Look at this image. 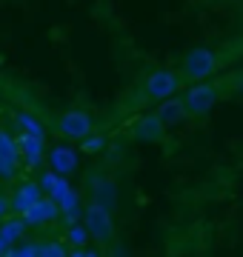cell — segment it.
Segmentation results:
<instances>
[{"mask_svg":"<svg viewBox=\"0 0 243 257\" xmlns=\"http://www.w3.org/2000/svg\"><path fill=\"white\" fill-rule=\"evenodd\" d=\"M80 220H83V226L89 229L92 243H97L100 251H120V248H117V226H114V211L112 209H106L103 203L86 197Z\"/></svg>","mask_w":243,"mask_h":257,"instance_id":"1","label":"cell"},{"mask_svg":"<svg viewBox=\"0 0 243 257\" xmlns=\"http://www.w3.org/2000/svg\"><path fill=\"white\" fill-rule=\"evenodd\" d=\"M217 69H220V57H217V52H212L209 46L189 49L186 55L180 57V63H178V72H180V77H183L186 83L209 80Z\"/></svg>","mask_w":243,"mask_h":257,"instance_id":"2","label":"cell"},{"mask_svg":"<svg viewBox=\"0 0 243 257\" xmlns=\"http://www.w3.org/2000/svg\"><path fill=\"white\" fill-rule=\"evenodd\" d=\"M183 86H186V80L180 77L178 69H155L141 83V100L160 103V100H166V97H172V94H178Z\"/></svg>","mask_w":243,"mask_h":257,"instance_id":"3","label":"cell"},{"mask_svg":"<svg viewBox=\"0 0 243 257\" xmlns=\"http://www.w3.org/2000/svg\"><path fill=\"white\" fill-rule=\"evenodd\" d=\"M86 197L89 200H97L103 203L106 209H117V203H120V189H117V180H114L109 172H103V169H92V172H86Z\"/></svg>","mask_w":243,"mask_h":257,"instance_id":"4","label":"cell"},{"mask_svg":"<svg viewBox=\"0 0 243 257\" xmlns=\"http://www.w3.org/2000/svg\"><path fill=\"white\" fill-rule=\"evenodd\" d=\"M217 97H220L217 83H189V89L183 92V106H186L189 117H206L217 106Z\"/></svg>","mask_w":243,"mask_h":257,"instance_id":"5","label":"cell"},{"mask_svg":"<svg viewBox=\"0 0 243 257\" xmlns=\"http://www.w3.org/2000/svg\"><path fill=\"white\" fill-rule=\"evenodd\" d=\"M55 132H57V138L77 143V140L86 138L89 132H94V120H92V114L83 111V109H66L63 114L55 120Z\"/></svg>","mask_w":243,"mask_h":257,"instance_id":"6","label":"cell"},{"mask_svg":"<svg viewBox=\"0 0 243 257\" xmlns=\"http://www.w3.org/2000/svg\"><path fill=\"white\" fill-rule=\"evenodd\" d=\"M46 163L52 172L57 175H75L77 163H80V149L72 146V140H63V143H55V146L46 152Z\"/></svg>","mask_w":243,"mask_h":257,"instance_id":"7","label":"cell"},{"mask_svg":"<svg viewBox=\"0 0 243 257\" xmlns=\"http://www.w3.org/2000/svg\"><path fill=\"white\" fill-rule=\"evenodd\" d=\"M23 220H26L29 229H43V226H52L55 220H60V206H57L49 194H43L32 209H26L20 214Z\"/></svg>","mask_w":243,"mask_h":257,"instance_id":"8","label":"cell"},{"mask_svg":"<svg viewBox=\"0 0 243 257\" xmlns=\"http://www.w3.org/2000/svg\"><path fill=\"white\" fill-rule=\"evenodd\" d=\"M40 197H43V189H40L38 180H23V183L15 186V192H12V197H9V206H12L15 214H23V211L32 209Z\"/></svg>","mask_w":243,"mask_h":257,"instance_id":"9","label":"cell"},{"mask_svg":"<svg viewBox=\"0 0 243 257\" xmlns=\"http://www.w3.org/2000/svg\"><path fill=\"white\" fill-rule=\"evenodd\" d=\"M138 140L143 143H160V140L166 138V123L152 111V114H143L138 123H135V132H132Z\"/></svg>","mask_w":243,"mask_h":257,"instance_id":"10","label":"cell"},{"mask_svg":"<svg viewBox=\"0 0 243 257\" xmlns=\"http://www.w3.org/2000/svg\"><path fill=\"white\" fill-rule=\"evenodd\" d=\"M155 114L166 123V128H172L175 123H180V120L189 117L186 106H183V97H175V94H172V97H166V100H160L158 109H155Z\"/></svg>","mask_w":243,"mask_h":257,"instance_id":"11","label":"cell"},{"mask_svg":"<svg viewBox=\"0 0 243 257\" xmlns=\"http://www.w3.org/2000/svg\"><path fill=\"white\" fill-rule=\"evenodd\" d=\"M18 149H20V155L29 160V166H35V163H43L46 160V138H35V135H20L18 138Z\"/></svg>","mask_w":243,"mask_h":257,"instance_id":"12","label":"cell"},{"mask_svg":"<svg viewBox=\"0 0 243 257\" xmlns=\"http://www.w3.org/2000/svg\"><path fill=\"white\" fill-rule=\"evenodd\" d=\"M26 220L20 217V214H15V217H9V220H0V240L6 243V246H15V243H20V240L26 237Z\"/></svg>","mask_w":243,"mask_h":257,"instance_id":"13","label":"cell"},{"mask_svg":"<svg viewBox=\"0 0 243 257\" xmlns=\"http://www.w3.org/2000/svg\"><path fill=\"white\" fill-rule=\"evenodd\" d=\"M66 243H69V248H86L92 243V234H89V229L83 226V220L69 223V229H66Z\"/></svg>","mask_w":243,"mask_h":257,"instance_id":"14","label":"cell"},{"mask_svg":"<svg viewBox=\"0 0 243 257\" xmlns=\"http://www.w3.org/2000/svg\"><path fill=\"white\" fill-rule=\"evenodd\" d=\"M63 243H66V237H63V240H57V237H43V240H38L40 257H63V254H69V246H63Z\"/></svg>","mask_w":243,"mask_h":257,"instance_id":"15","label":"cell"},{"mask_svg":"<svg viewBox=\"0 0 243 257\" xmlns=\"http://www.w3.org/2000/svg\"><path fill=\"white\" fill-rule=\"evenodd\" d=\"M15 120H18V128H20V132H26V135H35V138H46V128H43V123H40L35 114H29V111H20Z\"/></svg>","mask_w":243,"mask_h":257,"instance_id":"16","label":"cell"},{"mask_svg":"<svg viewBox=\"0 0 243 257\" xmlns=\"http://www.w3.org/2000/svg\"><path fill=\"white\" fill-rule=\"evenodd\" d=\"M77 149H80L83 155H100L103 149H106V138L97 135V132H89L86 138L77 140Z\"/></svg>","mask_w":243,"mask_h":257,"instance_id":"17","label":"cell"},{"mask_svg":"<svg viewBox=\"0 0 243 257\" xmlns=\"http://www.w3.org/2000/svg\"><path fill=\"white\" fill-rule=\"evenodd\" d=\"M18 177V155L0 152V180H15Z\"/></svg>","mask_w":243,"mask_h":257,"instance_id":"18","label":"cell"},{"mask_svg":"<svg viewBox=\"0 0 243 257\" xmlns=\"http://www.w3.org/2000/svg\"><path fill=\"white\" fill-rule=\"evenodd\" d=\"M9 257H40L38 251V240H20L9 248Z\"/></svg>","mask_w":243,"mask_h":257,"instance_id":"19","label":"cell"},{"mask_svg":"<svg viewBox=\"0 0 243 257\" xmlns=\"http://www.w3.org/2000/svg\"><path fill=\"white\" fill-rule=\"evenodd\" d=\"M232 89L237 94H243V74H234V77H232Z\"/></svg>","mask_w":243,"mask_h":257,"instance_id":"20","label":"cell"},{"mask_svg":"<svg viewBox=\"0 0 243 257\" xmlns=\"http://www.w3.org/2000/svg\"><path fill=\"white\" fill-rule=\"evenodd\" d=\"M6 254H9V246H6V243L0 240V257H6Z\"/></svg>","mask_w":243,"mask_h":257,"instance_id":"21","label":"cell"}]
</instances>
